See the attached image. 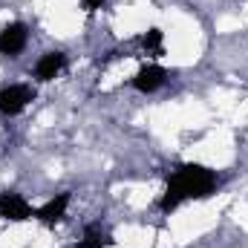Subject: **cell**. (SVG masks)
Instances as JSON below:
<instances>
[{"label": "cell", "mask_w": 248, "mask_h": 248, "mask_svg": "<svg viewBox=\"0 0 248 248\" xmlns=\"http://www.w3.org/2000/svg\"><path fill=\"white\" fill-rule=\"evenodd\" d=\"M217 187V173L208 170L205 165H182L173 170V176L168 179V187H165V196L159 199V208L165 214L176 211L182 202L187 199H205L211 196Z\"/></svg>", "instance_id": "obj_1"}, {"label": "cell", "mask_w": 248, "mask_h": 248, "mask_svg": "<svg viewBox=\"0 0 248 248\" xmlns=\"http://www.w3.org/2000/svg\"><path fill=\"white\" fill-rule=\"evenodd\" d=\"M35 101V90L29 84H12L0 90V113L3 116H17Z\"/></svg>", "instance_id": "obj_2"}, {"label": "cell", "mask_w": 248, "mask_h": 248, "mask_svg": "<svg viewBox=\"0 0 248 248\" xmlns=\"http://www.w3.org/2000/svg\"><path fill=\"white\" fill-rule=\"evenodd\" d=\"M32 214H35L32 205H29L20 193L9 190V193L0 196V217H3V219H9V222H23V219H29Z\"/></svg>", "instance_id": "obj_3"}, {"label": "cell", "mask_w": 248, "mask_h": 248, "mask_svg": "<svg viewBox=\"0 0 248 248\" xmlns=\"http://www.w3.org/2000/svg\"><path fill=\"white\" fill-rule=\"evenodd\" d=\"M165 78H168V72H165L159 63H147V66H141V69L133 75V87H136L139 93H156V90L165 84Z\"/></svg>", "instance_id": "obj_4"}, {"label": "cell", "mask_w": 248, "mask_h": 248, "mask_svg": "<svg viewBox=\"0 0 248 248\" xmlns=\"http://www.w3.org/2000/svg\"><path fill=\"white\" fill-rule=\"evenodd\" d=\"M26 41H29L26 26H23V23H9V26L0 32V52H3V55H17V52H23Z\"/></svg>", "instance_id": "obj_5"}, {"label": "cell", "mask_w": 248, "mask_h": 248, "mask_svg": "<svg viewBox=\"0 0 248 248\" xmlns=\"http://www.w3.org/2000/svg\"><path fill=\"white\" fill-rule=\"evenodd\" d=\"M66 208H69V193H58L55 199H49L46 205H41V208L35 211V217H38L44 225H55V222L63 219Z\"/></svg>", "instance_id": "obj_6"}, {"label": "cell", "mask_w": 248, "mask_h": 248, "mask_svg": "<svg viewBox=\"0 0 248 248\" xmlns=\"http://www.w3.org/2000/svg\"><path fill=\"white\" fill-rule=\"evenodd\" d=\"M63 63H66L63 52H46V55H41V61L35 63V78L38 81H52L63 69Z\"/></svg>", "instance_id": "obj_7"}, {"label": "cell", "mask_w": 248, "mask_h": 248, "mask_svg": "<svg viewBox=\"0 0 248 248\" xmlns=\"http://www.w3.org/2000/svg\"><path fill=\"white\" fill-rule=\"evenodd\" d=\"M107 246H113V240H110L107 234H101L95 225H93V228H87L84 240L78 243V248H107Z\"/></svg>", "instance_id": "obj_8"}, {"label": "cell", "mask_w": 248, "mask_h": 248, "mask_svg": "<svg viewBox=\"0 0 248 248\" xmlns=\"http://www.w3.org/2000/svg\"><path fill=\"white\" fill-rule=\"evenodd\" d=\"M141 46L153 55H162V32L159 29H147V35L141 38Z\"/></svg>", "instance_id": "obj_9"}, {"label": "cell", "mask_w": 248, "mask_h": 248, "mask_svg": "<svg viewBox=\"0 0 248 248\" xmlns=\"http://www.w3.org/2000/svg\"><path fill=\"white\" fill-rule=\"evenodd\" d=\"M101 3H104V0H84V6H87V9H90V12H93V9H98V6H101Z\"/></svg>", "instance_id": "obj_10"}]
</instances>
